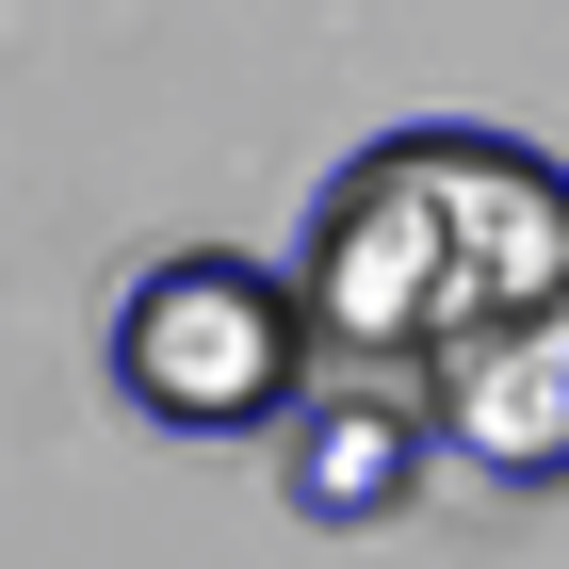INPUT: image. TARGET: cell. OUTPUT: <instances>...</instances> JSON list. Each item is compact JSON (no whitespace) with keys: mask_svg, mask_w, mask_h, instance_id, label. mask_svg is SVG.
<instances>
[{"mask_svg":"<svg viewBox=\"0 0 569 569\" xmlns=\"http://www.w3.org/2000/svg\"><path fill=\"white\" fill-rule=\"evenodd\" d=\"M439 423V456L488 488H569V293H537L521 326H472L456 358L407 375Z\"/></svg>","mask_w":569,"mask_h":569,"instance_id":"3","label":"cell"},{"mask_svg":"<svg viewBox=\"0 0 569 569\" xmlns=\"http://www.w3.org/2000/svg\"><path fill=\"white\" fill-rule=\"evenodd\" d=\"M114 391L163 439H277L309 407V293L293 261L244 244H179L114 293Z\"/></svg>","mask_w":569,"mask_h":569,"instance_id":"2","label":"cell"},{"mask_svg":"<svg viewBox=\"0 0 569 569\" xmlns=\"http://www.w3.org/2000/svg\"><path fill=\"white\" fill-rule=\"evenodd\" d=\"M309 342L358 375H423L472 326H521L537 293H569V163L505 131H375L293 228Z\"/></svg>","mask_w":569,"mask_h":569,"instance_id":"1","label":"cell"},{"mask_svg":"<svg viewBox=\"0 0 569 569\" xmlns=\"http://www.w3.org/2000/svg\"><path fill=\"white\" fill-rule=\"evenodd\" d=\"M423 456H439V423H423V391L407 375H342V391H309L293 423H277V488H293V521H391L407 488H423Z\"/></svg>","mask_w":569,"mask_h":569,"instance_id":"4","label":"cell"}]
</instances>
